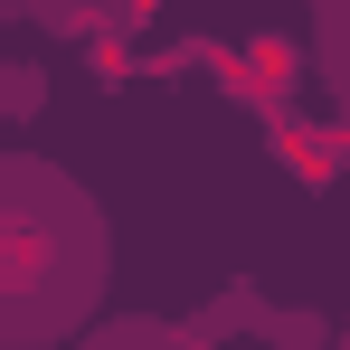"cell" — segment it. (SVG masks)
<instances>
[{"mask_svg":"<svg viewBox=\"0 0 350 350\" xmlns=\"http://www.w3.org/2000/svg\"><path fill=\"white\" fill-rule=\"evenodd\" d=\"M114 293V218L48 152H0V350H76Z\"/></svg>","mask_w":350,"mask_h":350,"instance_id":"6da1fadb","label":"cell"},{"mask_svg":"<svg viewBox=\"0 0 350 350\" xmlns=\"http://www.w3.org/2000/svg\"><path fill=\"white\" fill-rule=\"evenodd\" d=\"M48 38H85V48H133V38H152V10L142 0H48V10H29Z\"/></svg>","mask_w":350,"mask_h":350,"instance_id":"7a4b0ae2","label":"cell"},{"mask_svg":"<svg viewBox=\"0 0 350 350\" xmlns=\"http://www.w3.org/2000/svg\"><path fill=\"white\" fill-rule=\"evenodd\" d=\"M76 350H218L199 332V312H105Z\"/></svg>","mask_w":350,"mask_h":350,"instance_id":"3957f363","label":"cell"},{"mask_svg":"<svg viewBox=\"0 0 350 350\" xmlns=\"http://www.w3.org/2000/svg\"><path fill=\"white\" fill-rule=\"evenodd\" d=\"M312 76L332 85V114L350 133V0H322L312 10Z\"/></svg>","mask_w":350,"mask_h":350,"instance_id":"277c9868","label":"cell"},{"mask_svg":"<svg viewBox=\"0 0 350 350\" xmlns=\"http://www.w3.org/2000/svg\"><path fill=\"white\" fill-rule=\"evenodd\" d=\"M265 312H275V303L256 293V275H237V284H218L208 303H199V332L228 350V332H265Z\"/></svg>","mask_w":350,"mask_h":350,"instance_id":"5b68a950","label":"cell"},{"mask_svg":"<svg viewBox=\"0 0 350 350\" xmlns=\"http://www.w3.org/2000/svg\"><path fill=\"white\" fill-rule=\"evenodd\" d=\"M38 105H48V66L0 57V123H38Z\"/></svg>","mask_w":350,"mask_h":350,"instance_id":"8992f818","label":"cell"},{"mask_svg":"<svg viewBox=\"0 0 350 350\" xmlns=\"http://www.w3.org/2000/svg\"><path fill=\"white\" fill-rule=\"evenodd\" d=\"M256 341H275V350H332V341H341V322H322V312H284V303H275Z\"/></svg>","mask_w":350,"mask_h":350,"instance_id":"52a82bcc","label":"cell"},{"mask_svg":"<svg viewBox=\"0 0 350 350\" xmlns=\"http://www.w3.org/2000/svg\"><path fill=\"white\" fill-rule=\"evenodd\" d=\"M332 350H350V312H341V341H332Z\"/></svg>","mask_w":350,"mask_h":350,"instance_id":"ba28073f","label":"cell"}]
</instances>
